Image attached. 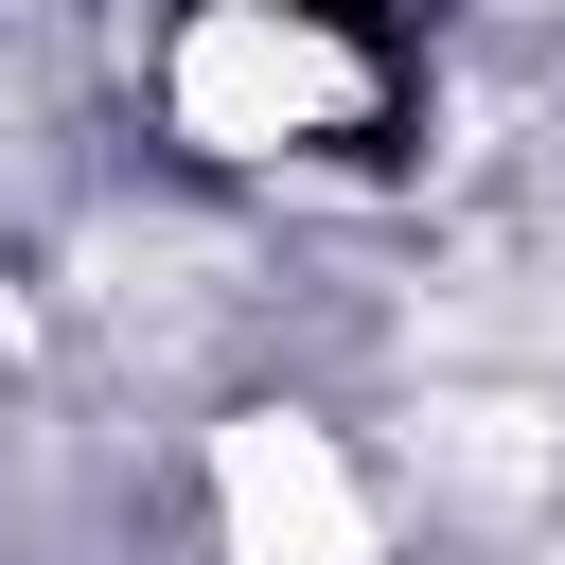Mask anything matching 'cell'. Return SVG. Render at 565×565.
Wrapping results in <instances>:
<instances>
[{
  "mask_svg": "<svg viewBox=\"0 0 565 565\" xmlns=\"http://www.w3.org/2000/svg\"><path fill=\"white\" fill-rule=\"evenodd\" d=\"M212 512H230V565H371L353 459H335L318 424H282V406H247V424L212 441Z\"/></svg>",
  "mask_w": 565,
  "mask_h": 565,
  "instance_id": "2",
  "label": "cell"
},
{
  "mask_svg": "<svg viewBox=\"0 0 565 565\" xmlns=\"http://www.w3.org/2000/svg\"><path fill=\"white\" fill-rule=\"evenodd\" d=\"M441 459H459L477 494H547V441H530V406H441Z\"/></svg>",
  "mask_w": 565,
  "mask_h": 565,
  "instance_id": "3",
  "label": "cell"
},
{
  "mask_svg": "<svg viewBox=\"0 0 565 565\" xmlns=\"http://www.w3.org/2000/svg\"><path fill=\"white\" fill-rule=\"evenodd\" d=\"M177 124L230 141V159H282V141L353 124V53H335L300 0H194V35H177Z\"/></svg>",
  "mask_w": 565,
  "mask_h": 565,
  "instance_id": "1",
  "label": "cell"
},
{
  "mask_svg": "<svg viewBox=\"0 0 565 565\" xmlns=\"http://www.w3.org/2000/svg\"><path fill=\"white\" fill-rule=\"evenodd\" d=\"M18 335H35V318H18V282H0V353H18Z\"/></svg>",
  "mask_w": 565,
  "mask_h": 565,
  "instance_id": "4",
  "label": "cell"
}]
</instances>
